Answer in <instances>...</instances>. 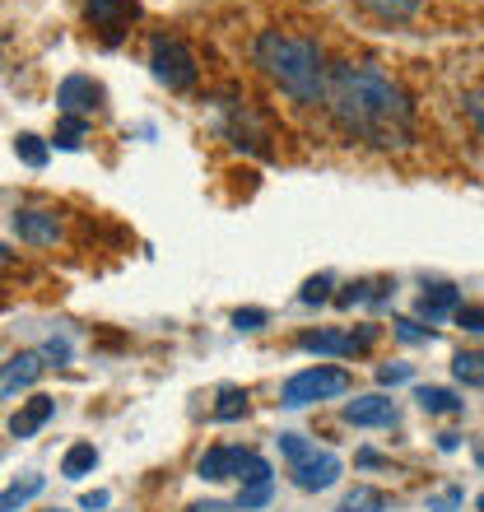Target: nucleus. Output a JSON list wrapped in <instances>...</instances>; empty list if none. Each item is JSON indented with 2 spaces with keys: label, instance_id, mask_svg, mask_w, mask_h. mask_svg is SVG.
I'll use <instances>...</instances> for the list:
<instances>
[{
  "label": "nucleus",
  "instance_id": "7c9ffc66",
  "mask_svg": "<svg viewBox=\"0 0 484 512\" xmlns=\"http://www.w3.org/2000/svg\"><path fill=\"white\" fill-rule=\"evenodd\" d=\"M396 336H401L405 345H419V340H429V331L419 322H396Z\"/></svg>",
  "mask_w": 484,
  "mask_h": 512
},
{
  "label": "nucleus",
  "instance_id": "cd10ccee",
  "mask_svg": "<svg viewBox=\"0 0 484 512\" xmlns=\"http://www.w3.org/2000/svg\"><path fill=\"white\" fill-rule=\"evenodd\" d=\"M461 499H466L461 489H443L438 499H429V512H452V508H461Z\"/></svg>",
  "mask_w": 484,
  "mask_h": 512
},
{
  "label": "nucleus",
  "instance_id": "2eb2a0df",
  "mask_svg": "<svg viewBox=\"0 0 484 512\" xmlns=\"http://www.w3.org/2000/svg\"><path fill=\"white\" fill-rule=\"evenodd\" d=\"M94 466H98V447L94 443H75L66 457H61V475H66V480H84Z\"/></svg>",
  "mask_w": 484,
  "mask_h": 512
},
{
  "label": "nucleus",
  "instance_id": "f03ea898",
  "mask_svg": "<svg viewBox=\"0 0 484 512\" xmlns=\"http://www.w3.org/2000/svg\"><path fill=\"white\" fill-rule=\"evenodd\" d=\"M256 66L266 70L270 80L280 84L289 98L298 103H317L326 94V80H322V52L303 38H289L280 28H266L252 47Z\"/></svg>",
  "mask_w": 484,
  "mask_h": 512
},
{
  "label": "nucleus",
  "instance_id": "9b49d317",
  "mask_svg": "<svg viewBox=\"0 0 484 512\" xmlns=\"http://www.w3.org/2000/svg\"><path fill=\"white\" fill-rule=\"evenodd\" d=\"M14 233L33 247H52L61 238V219H56V210H19L14 215Z\"/></svg>",
  "mask_w": 484,
  "mask_h": 512
},
{
  "label": "nucleus",
  "instance_id": "4468645a",
  "mask_svg": "<svg viewBox=\"0 0 484 512\" xmlns=\"http://www.w3.org/2000/svg\"><path fill=\"white\" fill-rule=\"evenodd\" d=\"M42 485H47L42 475H24V480H14V485H5V489H0V512H19L24 503L38 499Z\"/></svg>",
  "mask_w": 484,
  "mask_h": 512
},
{
  "label": "nucleus",
  "instance_id": "b1692460",
  "mask_svg": "<svg viewBox=\"0 0 484 512\" xmlns=\"http://www.w3.org/2000/svg\"><path fill=\"white\" fill-rule=\"evenodd\" d=\"M89 14H94L98 24H108V33H117V19H121V10H117V0H89Z\"/></svg>",
  "mask_w": 484,
  "mask_h": 512
},
{
  "label": "nucleus",
  "instance_id": "6ab92c4d",
  "mask_svg": "<svg viewBox=\"0 0 484 512\" xmlns=\"http://www.w3.org/2000/svg\"><path fill=\"white\" fill-rule=\"evenodd\" d=\"M14 154H19V159L28 163V168H42V163L52 159V149H47V140H42V135H19V140H14Z\"/></svg>",
  "mask_w": 484,
  "mask_h": 512
},
{
  "label": "nucleus",
  "instance_id": "4c0bfd02",
  "mask_svg": "<svg viewBox=\"0 0 484 512\" xmlns=\"http://www.w3.org/2000/svg\"><path fill=\"white\" fill-rule=\"evenodd\" d=\"M480 508H484V499H480Z\"/></svg>",
  "mask_w": 484,
  "mask_h": 512
},
{
  "label": "nucleus",
  "instance_id": "c85d7f7f",
  "mask_svg": "<svg viewBox=\"0 0 484 512\" xmlns=\"http://www.w3.org/2000/svg\"><path fill=\"white\" fill-rule=\"evenodd\" d=\"M405 378H410V364H382V368H377V382H382V387L405 382Z\"/></svg>",
  "mask_w": 484,
  "mask_h": 512
},
{
  "label": "nucleus",
  "instance_id": "dca6fc26",
  "mask_svg": "<svg viewBox=\"0 0 484 512\" xmlns=\"http://www.w3.org/2000/svg\"><path fill=\"white\" fill-rule=\"evenodd\" d=\"M415 401H419V410H424V415H452V410H461L457 391H447V387H419Z\"/></svg>",
  "mask_w": 484,
  "mask_h": 512
},
{
  "label": "nucleus",
  "instance_id": "e433bc0d",
  "mask_svg": "<svg viewBox=\"0 0 484 512\" xmlns=\"http://www.w3.org/2000/svg\"><path fill=\"white\" fill-rule=\"evenodd\" d=\"M52 512H66V508H52Z\"/></svg>",
  "mask_w": 484,
  "mask_h": 512
},
{
  "label": "nucleus",
  "instance_id": "412c9836",
  "mask_svg": "<svg viewBox=\"0 0 484 512\" xmlns=\"http://www.w3.org/2000/svg\"><path fill=\"white\" fill-rule=\"evenodd\" d=\"M80 140H84V117H66V122L56 126V140H52V145L56 149H80Z\"/></svg>",
  "mask_w": 484,
  "mask_h": 512
},
{
  "label": "nucleus",
  "instance_id": "ddd939ff",
  "mask_svg": "<svg viewBox=\"0 0 484 512\" xmlns=\"http://www.w3.org/2000/svg\"><path fill=\"white\" fill-rule=\"evenodd\" d=\"M461 308V294L457 289H452V284H433V289H424V294H419V317H424V322H443V317H452V312Z\"/></svg>",
  "mask_w": 484,
  "mask_h": 512
},
{
  "label": "nucleus",
  "instance_id": "f3484780",
  "mask_svg": "<svg viewBox=\"0 0 484 512\" xmlns=\"http://www.w3.org/2000/svg\"><path fill=\"white\" fill-rule=\"evenodd\" d=\"M336 512H387V494H382V489L359 485V489H350V494L340 499Z\"/></svg>",
  "mask_w": 484,
  "mask_h": 512
},
{
  "label": "nucleus",
  "instance_id": "39448f33",
  "mask_svg": "<svg viewBox=\"0 0 484 512\" xmlns=\"http://www.w3.org/2000/svg\"><path fill=\"white\" fill-rule=\"evenodd\" d=\"M149 70H154V80L168 84L173 94H182V89L196 84V61H191V52L177 38H154V47H149Z\"/></svg>",
  "mask_w": 484,
  "mask_h": 512
},
{
  "label": "nucleus",
  "instance_id": "a878e982",
  "mask_svg": "<svg viewBox=\"0 0 484 512\" xmlns=\"http://www.w3.org/2000/svg\"><path fill=\"white\" fill-rule=\"evenodd\" d=\"M326 289H331V275H317V280H308L303 284V303H326Z\"/></svg>",
  "mask_w": 484,
  "mask_h": 512
},
{
  "label": "nucleus",
  "instance_id": "5701e85b",
  "mask_svg": "<svg viewBox=\"0 0 484 512\" xmlns=\"http://www.w3.org/2000/svg\"><path fill=\"white\" fill-rule=\"evenodd\" d=\"M233 503H238L242 512L266 508V503H270V480H266V485H242V489H238V499H233Z\"/></svg>",
  "mask_w": 484,
  "mask_h": 512
},
{
  "label": "nucleus",
  "instance_id": "423d86ee",
  "mask_svg": "<svg viewBox=\"0 0 484 512\" xmlns=\"http://www.w3.org/2000/svg\"><path fill=\"white\" fill-rule=\"evenodd\" d=\"M340 471H345V466H340L336 452H317V447H312L303 461H294V466H289L294 485L308 489V494H317V489H331L340 480Z\"/></svg>",
  "mask_w": 484,
  "mask_h": 512
},
{
  "label": "nucleus",
  "instance_id": "9d476101",
  "mask_svg": "<svg viewBox=\"0 0 484 512\" xmlns=\"http://www.w3.org/2000/svg\"><path fill=\"white\" fill-rule=\"evenodd\" d=\"M56 108L61 117H84V112L98 108V84L89 75H66L61 89H56Z\"/></svg>",
  "mask_w": 484,
  "mask_h": 512
},
{
  "label": "nucleus",
  "instance_id": "f8f14e48",
  "mask_svg": "<svg viewBox=\"0 0 484 512\" xmlns=\"http://www.w3.org/2000/svg\"><path fill=\"white\" fill-rule=\"evenodd\" d=\"M52 415H56V401H52V396H33V401H24L10 415V433H14V438H33V433H38Z\"/></svg>",
  "mask_w": 484,
  "mask_h": 512
},
{
  "label": "nucleus",
  "instance_id": "393cba45",
  "mask_svg": "<svg viewBox=\"0 0 484 512\" xmlns=\"http://www.w3.org/2000/svg\"><path fill=\"white\" fill-rule=\"evenodd\" d=\"M280 452H284L289 461H303V457L312 452V447L303 443V433H280Z\"/></svg>",
  "mask_w": 484,
  "mask_h": 512
},
{
  "label": "nucleus",
  "instance_id": "0eeeda50",
  "mask_svg": "<svg viewBox=\"0 0 484 512\" xmlns=\"http://www.w3.org/2000/svg\"><path fill=\"white\" fill-rule=\"evenodd\" d=\"M377 336V326H363L359 336H340V331H308V336H298V350L308 354H359L368 350Z\"/></svg>",
  "mask_w": 484,
  "mask_h": 512
},
{
  "label": "nucleus",
  "instance_id": "aec40b11",
  "mask_svg": "<svg viewBox=\"0 0 484 512\" xmlns=\"http://www.w3.org/2000/svg\"><path fill=\"white\" fill-rule=\"evenodd\" d=\"M363 10H373L377 19H405L419 10V0H359Z\"/></svg>",
  "mask_w": 484,
  "mask_h": 512
},
{
  "label": "nucleus",
  "instance_id": "f257e3e1",
  "mask_svg": "<svg viewBox=\"0 0 484 512\" xmlns=\"http://www.w3.org/2000/svg\"><path fill=\"white\" fill-rule=\"evenodd\" d=\"M326 108L340 122V131L377 149L410 140V103L401 84L387 80L377 66H336L326 84Z\"/></svg>",
  "mask_w": 484,
  "mask_h": 512
},
{
  "label": "nucleus",
  "instance_id": "f704fd0d",
  "mask_svg": "<svg viewBox=\"0 0 484 512\" xmlns=\"http://www.w3.org/2000/svg\"><path fill=\"white\" fill-rule=\"evenodd\" d=\"M475 461H480V466H484V443H475Z\"/></svg>",
  "mask_w": 484,
  "mask_h": 512
},
{
  "label": "nucleus",
  "instance_id": "1a4fd4ad",
  "mask_svg": "<svg viewBox=\"0 0 484 512\" xmlns=\"http://www.w3.org/2000/svg\"><path fill=\"white\" fill-rule=\"evenodd\" d=\"M345 424H354V429H387V424H396V405L387 401V396H354L350 405H345Z\"/></svg>",
  "mask_w": 484,
  "mask_h": 512
},
{
  "label": "nucleus",
  "instance_id": "2f4dec72",
  "mask_svg": "<svg viewBox=\"0 0 484 512\" xmlns=\"http://www.w3.org/2000/svg\"><path fill=\"white\" fill-rule=\"evenodd\" d=\"M466 112H471V122L480 126V135H484V89H475V94L466 98Z\"/></svg>",
  "mask_w": 484,
  "mask_h": 512
},
{
  "label": "nucleus",
  "instance_id": "4be33fe9",
  "mask_svg": "<svg viewBox=\"0 0 484 512\" xmlns=\"http://www.w3.org/2000/svg\"><path fill=\"white\" fill-rule=\"evenodd\" d=\"M247 410V396L238 387H224L219 391V405H215V419H238Z\"/></svg>",
  "mask_w": 484,
  "mask_h": 512
},
{
  "label": "nucleus",
  "instance_id": "a211bd4d",
  "mask_svg": "<svg viewBox=\"0 0 484 512\" xmlns=\"http://www.w3.org/2000/svg\"><path fill=\"white\" fill-rule=\"evenodd\" d=\"M452 373H457V382H466V387H480L484 382V350H461L457 359H452Z\"/></svg>",
  "mask_w": 484,
  "mask_h": 512
},
{
  "label": "nucleus",
  "instance_id": "bb28decb",
  "mask_svg": "<svg viewBox=\"0 0 484 512\" xmlns=\"http://www.w3.org/2000/svg\"><path fill=\"white\" fill-rule=\"evenodd\" d=\"M233 326H238V331H256V326H266V312L261 308H238L233 312Z\"/></svg>",
  "mask_w": 484,
  "mask_h": 512
},
{
  "label": "nucleus",
  "instance_id": "473e14b6",
  "mask_svg": "<svg viewBox=\"0 0 484 512\" xmlns=\"http://www.w3.org/2000/svg\"><path fill=\"white\" fill-rule=\"evenodd\" d=\"M108 503H112V499H108V489H94V494H84V499H80V508H84V512H94V508H108Z\"/></svg>",
  "mask_w": 484,
  "mask_h": 512
},
{
  "label": "nucleus",
  "instance_id": "c9c22d12",
  "mask_svg": "<svg viewBox=\"0 0 484 512\" xmlns=\"http://www.w3.org/2000/svg\"><path fill=\"white\" fill-rule=\"evenodd\" d=\"M0 266H10V252H5V247H0Z\"/></svg>",
  "mask_w": 484,
  "mask_h": 512
},
{
  "label": "nucleus",
  "instance_id": "20e7f679",
  "mask_svg": "<svg viewBox=\"0 0 484 512\" xmlns=\"http://www.w3.org/2000/svg\"><path fill=\"white\" fill-rule=\"evenodd\" d=\"M340 391H350V373H340V368H303V373H294V378L284 382L280 405L303 410V405L326 401V396H340Z\"/></svg>",
  "mask_w": 484,
  "mask_h": 512
},
{
  "label": "nucleus",
  "instance_id": "7ed1b4c3",
  "mask_svg": "<svg viewBox=\"0 0 484 512\" xmlns=\"http://www.w3.org/2000/svg\"><path fill=\"white\" fill-rule=\"evenodd\" d=\"M196 475L219 485V480H242V485H266L270 466L247 447H210L201 461H196Z\"/></svg>",
  "mask_w": 484,
  "mask_h": 512
},
{
  "label": "nucleus",
  "instance_id": "c756f323",
  "mask_svg": "<svg viewBox=\"0 0 484 512\" xmlns=\"http://www.w3.org/2000/svg\"><path fill=\"white\" fill-rule=\"evenodd\" d=\"M457 322L466 326V331H480L484 336V308H457Z\"/></svg>",
  "mask_w": 484,
  "mask_h": 512
},
{
  "label": "nucleus",
  "instance_id": "6e6552de",
  "mask_svg": "<svg viewBox=\"0 0 484 512\" xmlns=\"http://www.w3.org/2000/svg\"><path fill=\"white\" fill-rule=\"evenodd\" d=\"M42 368L47 364H42L38 350H24V354H14V359H5V364H0V401H10V396L28 391L33 382H38Z\"/></svg>",
  "mask_w": 484,
  "mask_h": 512
},
{
  "label": "nucleus",
  "instance_id": "72a5a7b5",
  "mask_svg": "<svg viewBox=\"0 0 484 512\" xmlns=\"http://www.w3.org/2000/svg\"><path fill=\"white\" fill-rule=\"evenodd\" d=\"M457 443H461V433H438V447H443V452H457Z\"/></svg>",
  "mask_w": 484,
  "mask_h": 512
}]
</instances>
